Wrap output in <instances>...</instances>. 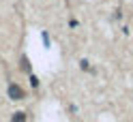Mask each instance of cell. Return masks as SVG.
<instances>
[{
    "instance_id": "5b68a950",
    "label": "cell",
    "mask_w": 133,
    "mask_h": 122,
    "mask_svg": "<svg viewBox=\"0 0 133 122\" xmlns=\"http://www.w3.org/2000/svg\"><path fill=\"white\" fill-rule=\"evenodd\" d=\"M79 64H82V69H84V71H88V69H90V67H88V60H82Z\"/></svg>"
},
{
    "instance_id": "6da1fadb",
    "label": "cell",
    "mask_w": 133,
    "mask_h": 122,
    "mask_svg": "<svg viewBox=\"0 0 133 122\" xmlns=\"http://www.w3.org/2000/svg\"><path fill=\"white\" fill-rule=\"evenodd\" d=\"M9 99H13V101L24 99V90H22L17 84H11V86H9Z\"/></svg>"
},
{
    "instance_id": "3957f363",
    "label": "cell",
    "mask_w": 133,
    "mask_h": 122,
    "mask_svg": "<svg viewBox=\"0 0 133 122\" xmlns=\"http://www.w3.org/2000/svg\"><path fill=\"white\" fill-rule=\"evenodd\" d=\"M22 69H24V71H30V64H28V58H22Z\"/></svg>"
},
{
    "instance_id": "7a4b0ae2",
    "label": "cell",
    "mask_w": 133,
    "mask_h": 122,
    "mask_svg": "<svg viewBox=\"0 0 133 122\" xmlns=\"http://www.w3.org/2000/svg\"><path fill=\"white\" fill-rule=\"evenodd\" d=\"M13 122H26V113H22V111L13 113Z\"/></svg>"
},
{
    "instance_id": "277c9868",
    "label": "cell",
    "mask_w": 133,
    "mask_h": 122,
    "mask_svg": "<svg viewBox=\"0 0 133 122\" xmlns=\"http://www.w3.org/2000/svg\"><path fill=\"white\" fill-rule=\"evenodd\" d=\"M30 84H32V86H35V88H37V86H39V79H37L35 75H30Z\"/></svg>"
},
{
    "instance_id": "8992f818",
    "label": "cell",
    "mask_w": 133,
    "mask_h": 122,
    "mask_svg": "<svg viewBox=\"0 0 133 122\" xmlns=\"http://www.w3.org/2000/svg\"><path fill=\"white\" fill-rule=\"evenodd\" d=\"M43 43H45V47H47V45H49V37H47V34H45V32H43Z\"/></svg>"
}]
</instances>
